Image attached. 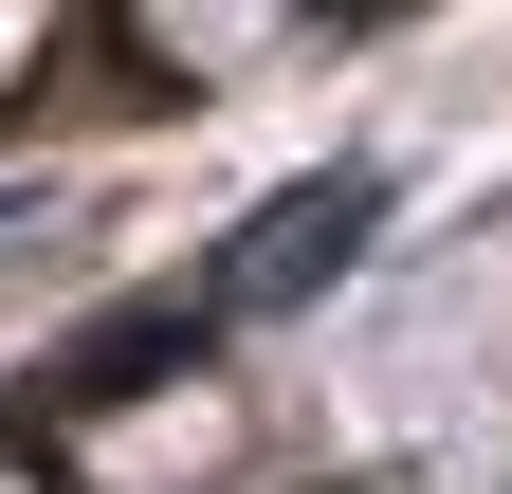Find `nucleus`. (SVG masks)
Listing matches in <instances>:
<instances>
[{
  "label": "nucleus",
  "instance_id": "obj_1",
  "mask_svg": "<svg viewBox=\"0 0 512 494\" xmlns=\"http://www.w3.org/2000/svg\"><path fill=\"white\" fill-rule=\"evenodd\" d=\"M220 330H238L220 293H128L110 330H74V348H55L37 385H19V440H74V421H110V403H147L165 366H202Z\"/></svg>",
  "mask_w": 512,
  "mask_h": 494
},
{
  "label": "nucleus",
  "instance_id": "obj_2",
  "mask_svg": "<svg viewBox=\"0 0 512 494\" xmlns=\"http://www.w3.org/2000/svg\"><path fill=\"white\" fill-rule=\"evenodd\" d=\"M366 220H384V183H366V165H330V183H275L202 293H220V312H293L311 275H348V257H366Z\"/></svg>",
  "mask_w": 512,
  "mask_h": 494
}]
</instances>
